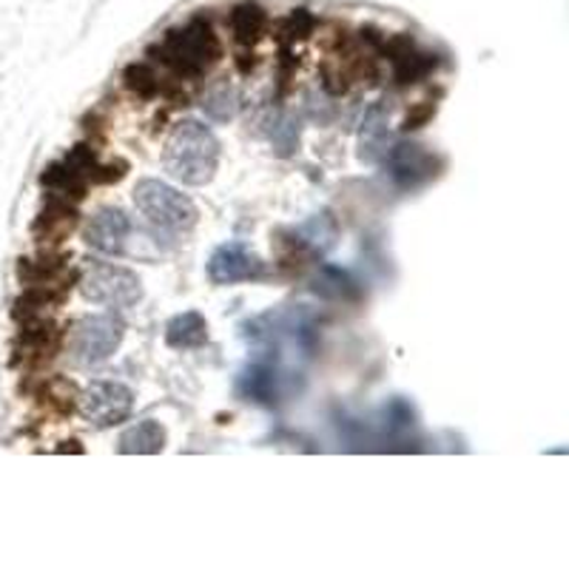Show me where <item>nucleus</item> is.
Masks as SVG:
<instances>
[{
  "label": "nucleus",
  "instance_id": "12",
  "mask_svg": "<svg viewBox=\"0 0 569 569\" xmlns=\"http://www.w3.org/2000/svg\"><path fill=\"white\" fill-rule=\"evenodd\" d=\"M206 339H208V322L197 311L180 313V317L171 319L169 328H166V342L177 350L200 348Z\"/></svg>",
  "mask_w": 569,
  "mask_h": 569
},
{
  "label": "nucleus",
  "instance_id": "1",
  "mask_svg": "<svg viewBox=\"0 0 569 569\" xmlns=\"http://www.w3.org/2000/svg\"><path fill=\"white\" fill-rule=\"evenodd\" d=\"M162 166L182 186H206L220 166V142L208 126L182 120L166 142Z\"/></svg>",
  "mask_w": 569,
  "mask_h": 569
},
{
  "label": "nucleus",
  "instance_id": "5",
  "mask_svg": "<svg viewBox=\"0 0 569 569\" xmlns=\"http://www.w3.org/2000/svg\"><path fill=\"white\" fill-rule=\"evenodd\" d=\"M126 337V325L114 313L86 317L71 330V356L78 365L106 362Z\"/></svg>",
  "mask_w": 569,
  "mask_h": 569
},
{
  "label": "nucleus",
  "instance_id": "9",
  "mask_svg": "<svg viewBox=\"0 0 569 569\" xmlns=\"http://www.w3.org/2000/svg\"><path fill=\"white\" fill-rule=\"evenodd\" d=\"M388 171L396 180V186L401 188H416L419 182H425L427 177H433V154H427L425 146H416V142H401L396 149H388Z\"/></svg>",
  "mask_w": 569,
  "mask_h": 569
},
{
  "label": "nucleus",
  "instance_id": "6",
  "mask_svg": "<svg viewBox=\"0 0 569 569\" xmlns=\"http://www.w3.org/2000/svg\"><path fill=\"white\" fill-rule=\"evenodd\" d=\"M134 408V396L120 382H91L80 396V413L94 427H114L126 421Z\"/></svg>",
  "mask_w": 569,
  "mask_h": 569
},
{
  "label": "nucleus",
  "instance_id": "14",
  "mask_svg": "<svg viewBox=\"0 0 569 569\" xmlns=\"http://www.w3.org/2000/svg\"><path fill=\"white\" fill-rule=\"evenodd\" d=\"M202 111L208 117H213V120H231L233 111H237V94H233L231 86H213L206 98H202Z\"/></svg>",
  "mask_w": 569,
  "mask_h": 569
},
{
  "label": "nucleus",
  "instance_id": "4",
  "mask_svg": "<svg viewBox=\"0 0 569 569\" xmlns=\"http://www.w3.org/2000/svg\"><path fill=\"white\" fill-rule=\"evenodd\" d=\"M80 293L89 302L123 311V308L140 302L142 284L137 273H131L129 268L109 266V262H91V266H86L83 277H80Z\"/></svg>",
  "mask_w": 569,
  "mask_h": 569
},
{
  "label": "nucleus",
  "instance_id": "3",
  "mask_svg": "<svg viewBox=\"0 0 569 569\" xmlns=\"http://www.w3.org/2000/svg\"><path fill=\"white\" fill-rule=\"evenodd\" d=\"M134 206L151 226L162 231H191L197 226V206L177 188L160 180H140L134 186Z\"/></svg>",
  "mask_w": 569,
  "mask_h": 569
},
{
  "label": "nucleus",
  "instance_id": "13",
  "mask_svg": "<svg viewBox=\"0 0 569 569\" xmlns=\"http://www.w3.org/2000/svg\"><path fill=\"white\" fill-rule=\"evenodd\" d=\"M268 29V14L266 9L257 7V3H240V7L231 12V32L237 38V43L253 46Z\"/></svg>",
  "mask_w": 569,
  "mask_h": 569
},
{
  "label": "nucleus",
  "instance_id": "7",
  "mask_svg": "<svg viewBox=\"0 0 569 569\" xmlns=\"http://www.w3.org/2000/svg\"><path fill=\"white\" fill-rule=\"evenodd\" d=\"M262 273H266V262L242 242H226L208 259V279L213 284L248 282V279H259Z\"/></svg>",
  "mask_w": 569,
  "mask_h": 569
},
{
  "label": "nucleus",
  "instance_id": "2",
  "mask_svg": "<svg viewBox=\"0 0 569 569\" xmlns=\"http://www.w3.org/2000/svg\"><path fill=\"white\" fill-rule=\"evenodd\" d=\"M160 58L177 74L200 78L222 58V43L208 20L194 18L188 20L186 27H177L166 34L160 46Z\"/></svg>",
  "mask_w": 569,
  "mask_h": 569
},
{
  "label": "nucleus",
  "instance_id": "8",
  "mask_svg": "<svg viewBox=\"0 0 569 569\" xmlns=\"http://www.w3.org/2000/svg\"><path fill=\"white\" fill-rule=\"evenodd\" d=\"M129 231H131V222L120 208H100L91 222L86 226V246L94 248L100 253H123L126 240H129Z\"/></svg>",
  "mask_w": 569,
  "mask_h": 569
},
{
  "label": "nucleus",
  "instance_id": "10",
  "mask_svg": "<svg viewBox=\"0 0 569 569\" xmlns=\"http://www.w3.org/2000/svg\"><path fill=\"white\" fill-rule=\"evenodd\" d=\"M390 109L382 103L370 106L368 114H365L362 123V134H359V157L365 162H376L382 160L388 154L390 146Z\"/></svg>",
  "mask_w": 569,
  "mask_h": 569
},
{
  "label": "nucleus",
  "instance_id": "15",
  "mask_svg": "<svg viewBox=\"0 0 569 569\" xmlns=\"http://www.w3.org/2000/svg\"><path fill=\"white\" fill-rule=\"evenodd\" d=\"M126 86L134 89L137 94H142V98H149V94H154L157 91L154 71H151L149 66H131V69L126 71Z\"/></svg>",
  "mask_w": 569,
  "mask_h": 569
},
{
  "label": "nucleus",
  "instance_id": "11",
  "mask_svg": "<svg viewBox=\"0 0 569 569\" xmlns=\"http://www.w3.org/2000/svg\"><path fill=\"white\" fill-rule=\"evenodd\" d=\"M162 447H166V430H162L160 421H140V425L129 427L123 436H120V453L126 456H151L160 453Z\"/></svg>",
  "mask_w": 569,
  "mask_h": 569
}]
</instances>
